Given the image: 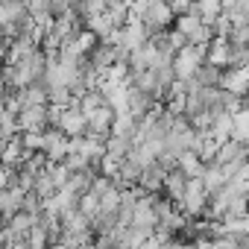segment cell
Returning <instances> with one entry per match:
<instances>
[{
	"label": "cell",
	"mask_w": 249,
	"mask_h": 249,
	"mask_svg": "<svg viewBox=\"0 0 249 249\" xmlns=\"http://www.w3.org/2000/svg\"><path fill=\"white\" fill-rule=\"evenodd\" d=\"M47 108H50V106H30V108H24V111L18 114L21 135H27V132H47V129H50Z\"/></svg>",
	"instance_id": "obj_1"
}]
</instances>
